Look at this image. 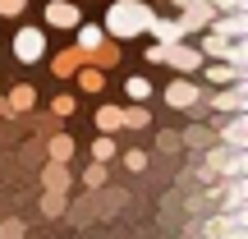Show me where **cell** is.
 Segmentation results:
<instances>
[{"label": "cell", "mask_w": 248, "mask_h": 239, "mask_svg": "<svg viewBox=\"0 0 248 239\" xmlns=\"http://www.w3.org/2000/svg\"><path fill=\"white\" fill-rule=\"evenodd\" d=\"M152 0H110L106 5V18H101V32L115 37V42H133V37H147V23H152Z\"/></svg>", "instance_id": "cell-1"}, {"label": "cell", "mask_w": 248, "mask_h": 239, "mask_svg": "<svg viewBox=\"0 0 248 239\" xmlns=\"http://www.w3.org/2000/svg\"><path fill=\"white\" fill-rule=\"evenodd\" d=\"M234 175H248V147H207V166H202V179L207 189H216V179H234Z\"/></svg>", "instance_id": "cell-2"}, {"label": "cell", "mask_w": 248, "mask_h": 239, "mask_svg": "<svg viewBox=\"0 0 248 239\" xmlns=\"http://www.w3.org/2000/svg\"><path fill=\"white\" fill-rule=\"evenodd\" d=\"M161 97H166V106H170V111H188L193 120H202V115H207V111H202V88H198L193 79H170Z\"/></svg>", "instance_id": "cell-3"}, {"label": "cell", "mask_w": 248, "mask_h": 239, "mask_svg": "<svg viewBox=\"0 0 248 239\" xmlns=\"http://www.w3.org/2000/svg\"><path fill=\"white\" fill-rule=\"evenodd\" d=\"M42 55H46V28H37V23L18 28L14 32V60L18 64H37Z\"/></svg>", "instance_id": "cell-4"}, {"label": "cell", "mask_w": 248, "mask_h": 239, "mask_svg": "<svg viewBox=\"0 0 248 239\" xmlns=\"http://www.w3.org/2000/svg\"><path fill=\"white\" fill-rule=\"evenodd\" d=\"M175 18H179V28H184V37H198V32L216 18V9H212V0H184Z\"/></svg>", "instance_id": "cell-5"}, {"label": "cell", "mask_w": 248, "mask_h": 239, "mask_svg": "<svg viewBox=\"0 0 248 239\" xmlns=\"http://www.w3.org/2000/svg\"><path fill=\"white\" fill-rule=\"evenodd\" d=\"M78 23H83L78 0H46V28H64V32H74Z\"/></svg>", "instance_id": "cell-6"}, {"label": "cell", "mask_w": 248, "mask_h": 239, "mask_svg": "<svg viewBox=\"0 0 248 239\" xmlns=\"http://www.w3.org/2000/svg\"><path fill=\"white\" fill-rule=\"evenodd\" d=\"M166 64H170L175 74H198L202 51H198V46H188V42H175V46H166Z\"/></svg>", "instance_id": "cell-7"}, {"label": "cell", "mask_w": 248, "mask_h": 239, "mask_svg": "<svg viewBox=\"0 0 248 239\" xmlns=\"http://www.w3.org/2000/svg\"><path fill=\"white\" fill-rule=\"evenodd\" d=\"M198 74H202L212 88H225V83H234V79H248V69H234L230 60H202V64H198Z\"/></svg>", "instance_id": "cell-8"}, {"label": "cell", "mask_w": 248, "mask_h": 239, "mask_svg": "<svg viewBox=\"0 0 248 239\" xmlns=\"http://www.w3.org/2000/svg\"><path fill=\"white\" fill-rule=\"evenodd\" d=\"M244 106H248V79L225 83V92L212 97V111H244Z\"/></svg>", "instance_id": "cell-9"}, {"label": "cell", "mask_w": 248, "mask_h": 239, "mask_svg": "<svg viewBox=\"0 0 248 239\" xmlns=\"http://www.w3.org/2000/svg\"><path fill=\"white\" fill-rule=\"evenodd\" d=\"M78 64H88V51H83V46H64L60 55H51V74L55 79H74Z\"/></svg>", "instance_id": "cell-10"}, {"label": "cell", "mask_w": 248, "mask_h": 239, "mask_svg": "<svg viewBox=\"0 0 248 239\" xmlns=\"http://www.w3.org/2000/svg\"><path fill=\"white\" fill-rule=\"evenodd\" d=\"M147 37H156L161 46H175V42H184V28H179V18H161V14H152Z\"/></svg>", "instance_id": "cell-11"}, {"label": "cell", "mask_w": 248, "mask_h": 239, "mask_svg": "<svg viewBox=\"0 0 248 239\" xmlns=\"http://www.w3.org/2000/svg\"><path fill=\"white\" fill-rule=\"evenodd\" d=\"M216 193H221L225 212H239V207L248 203V184H244V175H234V179H225V184H216Z\"/></svg>", "instance_id": "cell-12"}, {"label": "cell", "mask_w": 248, "mask_h": 239, "mask_svg": "<svg viewBox=\"0 0 248 239\" xmlns=\"http://www.w3.org/2000/svg\"><path fill=\"white\" fill-rule=\"evenodd\" d=\"M212 32H221V37H244L248 32V14L244 9H230V14H221V18H212Z\"/></svg>", "instance_id": "cell-13"}, {"label": "cell", "mask_w": 248, "mask_h": 239, "mask_svg": "<svg viewBox=\"0 0 248 239\" xmlns=\"http://www.w3.org/2000/svg\"><path fill=\"white\" fill-rule=\"evenodd\" d=\"M42 184L46 189H55V193H69V161H46V170H42Z\"/></svg>", "instance_id": "cell-14"}, {"label": "cell", "mask_w": 248, "mask_h": 239, "mask_svg": "<svg viewBox=\"0 0 248 239\" xmlns=\"http://www.w3.org/2000/svg\"><path fill=\"white\" fill-rule=\"evenodd\" d=\"M9 115H28V111L37 106V92H32V83H18V88H9Z\"/></svg>", "instance_id": "cell-15"}, {"label": "cell", "mask_w": 248, "mask_h": 239, "mask_svg": "<svg viewBox=\"0 0 248 239\" xmlns=\"http://www.w3.org/2000/svg\"><path fill=\"white\" fill-rule=\"evenodd\" d=\"M221 138L230 143V147H248V115H244V111H234V120H225Z\"/></svg>", "instance_id": "cell-16"}, {"label": "cell", "mask_w": 248, "mask_h": 239, "mask_svg": "<svg viewBox=\"0 0 248 239\" xmlns=\"http://www.w3.org/2000/svg\"><path fill=\"white\" fill-rule=\"evenodd\" d=\"M74 79H78L83 92H101V88H106V69H97V64H78Z\"/></svg>", "instance_id": "cell-17"}, {"label": "cell", "mask_w": 248, "mask_h": 239, "mask_svg": "<svg viewBox=\"0 0 248 239\" xmlns=\"http://www.w3.org/2000/svg\"><path fill=\"white\" fill-rule=\"evenodd\" d=\"M124 129V106H101L97 111V133H115Z\"/></svg>", "instance_id": "cell-18"}, {"label": "cell", "mask_w": 248, "mask_h": 239, "mask_svg": "<svg viewBox=\"0 0 248 239\" xmlns=\"http://www.w3.org/2000/svg\"><path fill=\"white\" fill-rule=\"evenodd\" d=\"M83 184H88L92 193H101V189L110 184V175H106V161H92V166L83 170Z\"/></svg>", "instance_id": "cell-19"}, {"label": "cell", "mask_w": 248, "mask_h": 239, "mask_svg": "<svg viewBox=\"0 0 248 239\" xmlns=\"http://www.w3.org/2000/svg\"><path fill=\"white\" fill-rule=\"evenodd\" d=\"M74 147H78V143H74L69 133H55V138L46 143V152H51V161H69V157H74Z\"/></svg>", "instance_id": "cell-20"}, {"label": "cell", "mask_w": 248, "mask_h": 239, "mask_svg": "<svg viewBox=\"0 0 248 239\" xmlns=\"http://www.w3.org/2000/svg\"><path fill=\"white\" fill-rule=\"evenodd\" d=\"M74 32H78V37H74V46H83V51H92V46L106 37V32H101V23H78Z\"/></svg>", "instance_id": "cell-21"}, {"label": "cell", "mask_w": 248, "mask_h": 239, "mask_svg": "<svg viewBox=\"0 0 248 239\" xmlns=\"http://www.w3.org/2000/svg\"><path fill=\"white\" fill-rule=\"evenodd\" d=\"M120 152V143L110 138V133H97V143H92V161H110Z\"/></svg>", "instance_id": "cell-22"}, {"label": "cell", "mask_w": 248, "mask_h": 239, "mask_svg": "<svg viewBox=\"0 0 248 239\" xmlns=\"http://www.w3.org/2000/svg\"><path fill=\"white\" fill-rule=\"evenodd\" d=\"M42 212H46V216H64V212H69V198H64V193H55V189H46Z\"/></svg>", "instance_id": "cell-23"}, {"label": "cell", "mask_w": 248, "mask_h": 239, "mask_svg": "<svg viewBox=\"0 0 248 239\" xmlns=\"http://www.w3.org/2000/svg\"><path fill=\"white\" fill-rule=\"evenodd\" d=\"M124 124H129V129H147L152 111H142V101H133V106H124Z\"/></svg>", "instance_id": "cell-24"}, {"label": "cell", "mask_w": 248, "mask_h": 239, "mask_svg": "<svg viewBox=\"0 0 248 239\" xmlns=\"http://www.w3.org/2000/svg\"><path fill=\"white\" fill-rule=\"evenodd\" d=\"M124 92H129V101H147V97H152V83L142 79V74H133V79L124 83Z\"/></svg>", "instance_id": "cell-25"}, {"label": "cell", "mask_w": 248, "mask_h": 239, "mask_svg": "<svg viewBox=\"0 0 248 239\" xmlns=\"http://www.w3.org/2000/svg\"><path fill=\"white\" fill-rule=\"evenodd\" d=\"M225 60H230L234 69H248V42H244V37H234V42H230V51H225Z\"/></svg>", "instance_id": "cell-26"}, {"label": "cell", "mask_w": 248, "mask_h": 239, "mask_svg": "<svg viewBox=\"0 0 248 239\" xmlns=\"http://www.w3.org/2000/svg\"><path fill=\"white\" fill-rule=\"evenodd\" d=\"M202 143H212V133H207L202 124H193V129L179 133V147H202Z\"/></svg>", "instance_id": "cell-27"}, {"label": "cell", "mask_w": 248, "mask_h": 239, "mask_svg": "<svg viewBox=\"0 0 248 239\" xmlns=\"http://www.w3.org/2000/svg\"><path fill=\"white\" fill-rule=\"evenodd\" d=\"M74 111H78V101H74V97H69V92H60V97H55V101H51V115H60V120H69V115H74Z\"/></svg>", "instance_id": "cell-28"}, {"label": "cell", "mask_w": 248, "mask_h": 239, "mask_svg": "<svg viewBox=\"0 0 248 239\" xmlns=\"http://www.w3.org/2000/svg\"><path fill=\"white\" fill-rule=\"evenodd\" d=\"M124 166H129L133 175H142V170H147V152H142V147H129V152H124Z\"/></svg>", "instance_id": "cell-29"}, {"label": "cell", "mask_w": 248, "mask_h": 239, "mask_svg": "<svg viewBox=\"0 0 248 239\" xmlns=\"http://www.w3.org/2000/svg\"><path fill=\"white\" fill-rule=\"evenodd\" d=\"M156 147L166 152V157H175V152H179V133H175V129H161V133H156Z\"/></svg>", "instance_id": "cell-30"}, {"label": "cell", "mask_w": 248, "mask_h": 239, "mask_svg": "<svg viewBox=\"0 0 248 239\" xmlns=\"http://www.w3.org/2000/svg\"><path fill=\"white\" fill-rule=\"evenodd\" d=\"M28 9V0H0V18H18Z\"/></svg>", "instance_id": "cell-31"}, {"label": "cell", "mask_w": 248, "mask_h": 239, "mask_svg": "<svg viewBox=\"0 0 248 239\" xmlns=\"http://www.w3.org/2000/svg\"><path fill=\"white\" fill-rule=\"evenodd\" d=\"M0 239H23V221H14V216L0 221Z\"/></svg>", "instance_id": "cell-32"}, {"label": "cell", "mask_w": 248, "mask_h": 239, "mask_svg": "<svg viewBox=\"0 0 248 239\" xmlns=\"http://www.w3.org/2000/svg\"><path fill=\"white\" fill-rule=\"evenodd\" d=\"M216 14H230V9H248V0H212Z\"/></svg>", "instance_id": "cell-33"}, {"label": "cell", "mask_w": 248, "mask_h": 239, "mask_svg": "<svg viewBox=\"0 0 248 239\" xmlns=\"http://www.w3.org/2000/svg\"><path fill=\"white\" fill-rule=\"evenodd\" d=\"M147 64H166V46H161V42L147 46Z\"/></svg>", "instance_id": "cell-34"}, {"label": "cell", "mask_w": 248, "mask_h": 239, "mask_svg": "<svg viewBox=\"0 0 248 239\" xmlns=\"http://www.w3.org/2000/svg\"><path fill=\"white\" fill-rule=\"evenodd\" d=\"M216 239H248V225H230V230H221Z\"/></svg>", "instance_id": "cell-35"}, {"label": "cell", "mask_w": 248, "mask_h": 239, "mask_svg": "<svg viewBox=\"0 0 248 239\" xmlns=\"http://www.w3.org/2000/svg\"><path fill=\"white\" fill-rule=\"evenodd\" d=\"M0 120H14V115H9V101H5V97H0Z\"/></svg>", "instance_id": "cell-36"}, {"label": "cell", "mask_w": 248, "mask_h": 239, "mask_svg": "<svg viewBox=\"0 0 248 239\" xmlns=\"http://www.w3.org/2000/svg\"><path fill=\"white\" fill-rule=\"evenodd\" d=\"M166 5H170V0H166Z\"/></svg>", "instance_id": "cell-37"}]
</instances>
